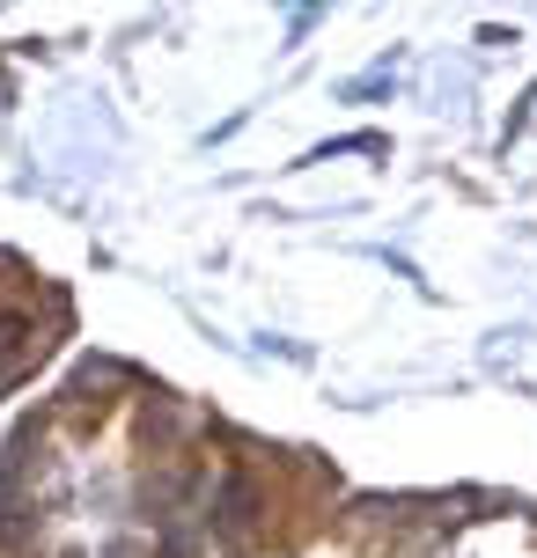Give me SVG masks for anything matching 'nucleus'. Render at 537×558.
I'll return each mask as SVG.
<instances>
[{
	"label": "nucleus",
	"instance_id": "f257e3e1",
	"mask_svg": "<svg viewBox=\"0 0 537 558\" xmlns=\"http://www.w3.org/2000/svg\"><path fill=\"white\" fill-rule=\"evenodd\" d=\"M258 522V485L243 471H222V485H214V514H206V530L222 536V544H243Z\"/></svg>",
	"mask_w": 537,
	"mask_h": 558
}]
</instances>
